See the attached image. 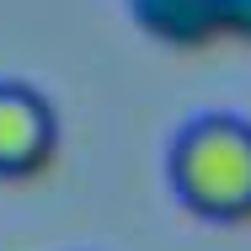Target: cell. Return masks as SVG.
Returning a JSON list of instances; mask_svg holds the SVG:
<instances>
[{
    "mask_svg": "<svg viewBox=\"0 0 251 251\" xmlns=\"http://www.w3.org/2000/svg\"><path fill=\"white\" fill-rule=\"evenodd\" d=\"M59 150V112L27 80H0V176H38Z\"/></svg>",
    "mask_w": 251,
    "mask_h": 251,
    "instance_id": "2",
    "label": "cell"
},
{
    "mask_svg": "<svg viewBox=\"0 0 251 251\" xmlns=\"http://www.w3.org/2000/svg\"><path fill=\"white\" fill-rule=\"evenodd\" d=\"M166 176L198 219H251V123L235 112H198L176 128L166 150Z\"/></svg>",
    "mask_w": 251,
    "mask_h": 251,
    "instance_id": "1",
    "label": "cell"
}]
</instances>
